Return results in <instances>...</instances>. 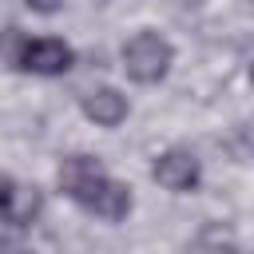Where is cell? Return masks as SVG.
<instances>
[{
  "mask_svg": "<svg viewBox=\"0 0 254 254\" xmlns=\"http://www.w3.org/2000/svg\"><path fill=\"white\" fill-rule=\"evenodd\" d=\"M171 60H175V48L159 32H135L123 44V71L135 83H159L171 71Z\"/></svg>",
  "mask_w": 254,
  "mask_h": 254,
  "instance_id": "6da1fadb",
  "label": "cell"
},
{
  "mask_svg": "<svg viewBox=\"0 0 254 254\" xmlns=\"http://www.w3.org/2000/svg\"><path fill=\"white\" fill-rule=\"evenodd\" d=\"M198 159L190 155V151H163L155 163H151V179L159 183V187H167V190H175V194H187V190H194L198 187Z\"/></svg>",
  "mask_w": 254,
  "mask_h": 254,
  "instance_id": "7a4b0ae2",
  "label": "cell"
},
{
  "mask_svg": "<svg viewBox=\"0 0 254 254\" xmlns=\"http://www.w3.org/2000/svg\"><path fill=\"white\" fill-rule=\"evenodd\" d=\"M71 64H75V52H71L64 40H56V36L28 40L24 60H20V67H24V71H36V75H64Z\"/></svg>",
  "mask_w": 254,
  "mask_h": 254,
  "instance_id": "3957f363",
  "label": "cell"
},
{
  "mask_svg": "<svg viewBox=\"0 0 254 254\" xmlns=\"http://www.w3.org/2000/svg\"><path fill=\"white\" fill-rule=\"evenodd\" d=\"M99 179H103V167H99V159H91V155H67V159L60 163V190H64L67 198H75L79 206L87 202V194L95 190Z\"/></svg>",
  "mask_w": 254,
  "mask_h": 254,
  "instance_id": "277c9868",
  "label": "cell"
},
{
  "mask_svg": "<svg viewBox=\"0 0 254 254\" xmlns=\"http://www.w3.org/2000/svg\"><path fill=\"white\" fill-rule=\"evenodd\" d=\"M91 214H99V218H107V222H119V218H127V210H131V187L127 183H115V179H99L95 183V190L87 194V202H83Z\"/></svg>",
  "mask_w": 254,
  "mask_h": 254,
  "instance_id": "5b68a950",
  "label": "cell"
},
{
  "mask_svg": "<svg viewBox=\"0 0 254 254\" xmlns=\"http://www.w3.org/2000/svg\"><path fill=\"white\" fill-rule=\"evenodd\" d=\"M127 111H131L127 107V95L115 91V87H95V91L83 95V115L91 123H99V127H119L127 119Z\"/></svg>",
  "mask_w": 254,
  "mask_h": 254,
  "instance_id": "8992f818",
  "label": "cell"
},
{
  "mask_svg": "<svg viewBox=\"0 0 254 254\" xmlns=\"http://www.w3.org/2000/svg\"><path fill=\"white\" fill-rule=\"evenodd\" d=\"M40 206H44L40 187H16V190H12V202L4 206V218H8L12 226H28V222L40 214Z\"/></svg>",
  "mask_w": 254,
  "mask_h": 254,
  "instance_id": "52a82bcc",
  "label": "cell"
},
{
  "mask_svg": "<svg viewBox=\"0 0 254 254\" xmlns=\"http://www.w3.org/2000/svg\"><path fill=\"white\" fill-rule=\"evenodd\" d=\"M24 48H28V36L20 32V28H4L0 32V64H8V67H20V60H24Z\"/></svg>",
  "mask_w": 254,
  "mask_h": 254,
  "instance_id": "ba28073f",
  "label": "cell"
},
{
  "mask_svg": "<svg viewBox=\"0 0 254 254\" xmlns=\"http://www.w3.org/2000/svg\"><path fill=\"white\" fill-rule=\"evenodd\" d=\"M12 242H16V226L4 218V222H0V254H8V250H12Z\"/></svg>",
  "mask_w": 254,
  "mask_h": 254,
  "instance_id": "9c48e42d",
  "label": "cell"
},
{
  "mask_svg": "<svg viewBox=\"0 0 254 254\" xmlns=\"http://www.w3.org/2000/svg\"><path fill=\"white\" fill-rule=\"evenodd\" d=\"M12 190H16V183H12V179L0 171V214H4V206L12 202Z\"/></svg>",
  "mask_w": 254,
  "mask_h": 254,
  "instance_id": "30bf717a",
  "label": "cell"
},
{
  "mask_svg": "<svg viewBox=\"0 0 254 254\" xmlns=\"http://www.w3.org/2000/svg\"><path fill=\"white\" fill-rule=\"evenodd\" d=\"M60 4H64V0H28V8H32V12H56Z\"/></svg>",
  "mask_w": 254,
  "mask_h": 254,
  "instance_id": "8fae6325",
  "label": "cell"
},
{
  "mask_svg": "<svg viewBox=\"0 0 254 254\" xmlns=\"http://www.w3.org/2000/svg\"><path fill=\"white\" fill-rule=\"evenodd\" d=\"M250 79H254V67H250Z\"/></svg>",
  "mask_w": 254,
  "mask_h": 254,
  "instance_id": "7c38bea8",
  "label": "cell"
}]
</instances>
